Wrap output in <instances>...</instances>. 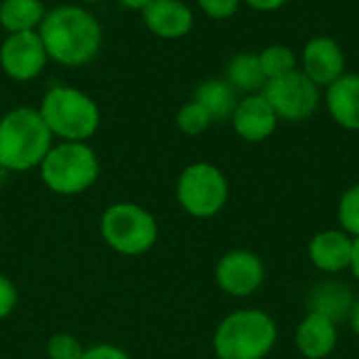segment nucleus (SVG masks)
I'll return each instance as SVG.
<instances>
[{
	"label": "nucleus",
	"instance_id": "obj_5",
	"mask_svg": "<svg viewBox=\"0 0 359 359\" xmlns=\"http://www.w3.org/2000/svg\"><path fill=\"white\" fill-rule=\"evenodd\" d=\"M42 183L59 196H78L90 189L101 172L99 158L86 141H61L44 156Z\"/></svg>",
	"mask_w": 359,
	"mask_h": 359
},
{
	"label": "nucleus",
	"instance_id": "obj_7",
	"mask_svg": "<svg viewBox=\"0 0 359 359\" xmlns=\"http://www.w3.org/2000/svg\"><path fill=\"white\" fill-rule=\"evenodd\" d=\"M177 200L187 215L210 219L219 215L229 200L227 177L215 164H189L177 179Z\"/></svg>",
	"mask_w": 359,
	"mask_h": 359
},
{
	"label": "nucleus",
	"instance_id": "obj_9",
	"mask_svg": "<svg viewBox=\"0 0 359 359\" xmlns=\"http://www.w3.org/2000/svg\"><path fill=\"white\" fill-rule=\"evenodd\" d=\"M48 53L36 32L8 34L0 46V67L15 82H27L40 76L46 67Z\"/></svg>",
	"mask_w": 359,
	"mask_h": 359
},
{
	"label": "nucleus",
	"instance_id": "obj_30",
	"mask_svg": "<svg viewBox=\"0 0 359 359\" xmlns=\"http://www.w3.org/2000/svg\"><path fill=\"white\" fill-rule=\"evenodd\" d=\"M122 6H126V8H133V11H143L151 0H118Z\"/></svg>",
	"mask_w": 359,
	"mask_h": 359
},
{
	"label": "nucleus",
	"instance_id": "obj_31",
	"mask_svg": "<svg viewBox=\"0 0 359 359\" xmlns=\"http://www.w3.org/2000/svg\"><path fill=\"white\" fill-rule=\"evenodd\" d=\"M351 328H353V332L358 334L359 339V299L353 303V309H351Z\"/></svg>",
	"mask_w": 359,
	"mask_h": 359
},
{
	"label": "nucleus",
	"instance_id": "obj_12",
	"mask_svg": "<svg viewBox=\"0 0 359 359\" xmlns=\"http://www.w3.org/2000/svg\"><path fill=\"white\" fill-rule=\"evenodd\" d=\"M303 72L318 86L328 88L345 74V53L341 44L328 36L311 38L303 48Z\"/></svg>",
	"mask_w": 359,
	"mask_h": 359
},
{
	"label": "nucleus",
	"instance_id": "obj_13",
	"mask_svg": "<svg viewBox=\"0 0 359 359\" xmlns=\"http://www.w3.org/2000/svg\"><path fill=\"white\" fill-rule=\"evenodd\" d=\"M141 17L147 29L164 40H179L194 27V11L183 0H151Z\"/></svg>",
	"mask_w": 359,
	"mask_h": 359
},
{
	"label": "nucleus",
	"instance_id": "obj_26",
	"mask_svg": "<svg viewBox=\"0 0 359 359\" xmlns=\"http://www.w3.org/2000/svg\"><path fill=\"white\" fill-rule=\"evenodd\" d=\"M17 301H19L17 286L6 276H0V320L13 313V309L17 307Z\"/></svg>",
	"mask_w": 359,
	"mask_h": 359
},
{
	"label": "nucleus",
	"instance_id": "obj_27",
	"mask_svg": "<svg viewBox=\"0 0 359 359\" xmlns=\"http://www.w3.org/2000/svg\"><path fill=\"white\" fill-rule=\"evenodd\" d=\"M80 359H130L126 351L114 347V345H95V347H88L84 349L82 358Z\"/></svg>",
	"mask_w": 359,
	"mask_h": 359
},
{
	"label": "nucleus",
	"instance_id": "obj_25",
	"mask_svg": "<svg viewBox=\"0 0 359 359\" xmlns=\"http://www.w3.org/2000/svg\"><path fill=\"white\" fill-rule=\"evenodd\" d=\"M198 4L210 19L223 21V19H231L238 13L242 0H198Z\"/></svg>",
	"mask_w": 359,
	"mask_h": 359
},
{
	"label": "nucleus",
	"instance_id": "obj_23",
	"mask_svg": "<svg viewBox=\"0 0 359 359\" xmlns=\"http://www.w3.org/2000/svg\"><path fill=\"white\" fill-rule=\"evenodd\" d=\"M337 215L341 229L351 238H359V183L343 194Z\"/></svg>",
	"mask_w": 359,
	"mask_h": 359
},
{
	"label": "nucleus",
	"instance_id": "obj_28",
	"mask_svg": "<svg viewBox=\"0 0 359 359\" xmlns=\"http://www.w3.org/2000/svg\"><path fill=\"white\" fill-rule=\"evenodd\" d=\"M242 2H246L250 8H255V11H261V13H271V11H278V8H282L288 0H242Z\"/></svg>",
	"mask_w": 359,
	"mask_h": 359
},
{
	"label": "nucleus",
	"instance_id": "obj_1",
	"mask_svg": "<svg viewBox=\"0 0 359 359\" xmlns=\"http://www.w3.org/2000/svg\"><path fill=\"white\" fill-rule=\"evenodd\" d=\"M38 34L48 59L67 67L90 63L103 42L99 19L90 11L76 4H61L46 11Z\"/></svg>",
	"mask_w": 359,
	"mask_h": 359
},
{
	"label": "nucleus",
	"instance_id": "obj_17",
	"mask_svg": "<svg viewBox=\"0 0 359 359\" xmlns=\"http://www.w3.org/2000/svg\"><path fill=\"white\" fill-rule=\"evenodd\" d=\"M194 101L200 103L212 122H223L229 120L233 116V109L238 105V97H236V88L221 78H210L204 80L196 93H194Z\"/></svg>",
	"mask_w": 359,
	"mask_h": 359
},
{
	"label": "nucleus",
	"instance_id": "obj_8",
	"mask_svg": "<svg viewBox=\"0 0 359 359\" xmlns=\"http://www.w3.org/2000/svg\"><path fill=\"white\" fill-rule=\"evenodd\" d=\"M261 93L269 101L278 118L288 122H301L311 118L322 99L320 86L303 69H294L282 78L267 80Z\"/></svg>",
	"mask_w": 359,
	"mask_h": 359
},
{
	"label": "nucleus",
	"instance_id": "obj_2",
	"mask_svg": "<svg viewBox=\"0 0 359 359\" xmlns=\"http://www.w3.org/2000/svg\"><path fill=\"white\" fill-rule=\"evenodd\" d=\"M53 147V133L34 107H17L0 120V168L25 172L42 164Z\"/></svg>",
	"mask_w": 359,
	"mask_h": 359
},
{
	"label": "nucleus",
	"instance_id": "obj_3",
	"mask_svg": "<svg viewBox=\"0 0 359 359\" xmlns=\"http://www.w3.org/2000/svg\"><path fill=\"white\" fill-rule=\"evenodd\" d=\"M276 343L278 324L261 309L229 313L212 337V349L219 359H265Z\"/></svg>",
	"mask_w": 359,
	"mask_h": 359
},
{
	"label": "nucleus",
	"instance_id": "obj_14",
	"mask_svg": "<svg viewBox=\"0 0 359 359\" xmlns=\"http://www.w3.org/2000/svg\"><path fill=\"white\" fill-rule=\"evenodd\" d=\"M339 343L337 322L320 311H309L297 326L294 345L305 359L328 358Z\"/></svg>",
	"mask_w": 359,
	"mask_h": 359
},
{
	"label": "nucleus",
	"instance_id": "obj_6",
	"mask_svg": "<svg viewBox=\"0 0 359 359\" xmlns=\"http://www.w3.org/2000/svg\"><path fill=\"white\" fill-rule=\"evenodd\" d=\"M101 236L111 250L124 257H139L154 248L158 240V223L143 206L118 202L107 206L101 215Z\"/></svg>",
	"mask_w": 359,
	"mask_h": 359
},
{
	"label": "nucleus",
	"instance_id": "obj_16",
	"mask_svg": "<svg viewBox=\"0 0 359 359\" xmlns=\"http://www.w3.org/2000/svg\"><path fill=\"white\" fill-rule=\"evenodd\" d=\"M326 105L339 126L359 130V74H343L332 82L326 90Z\"/></svg>",
	"mask_w": 359,
	"mask_h": 359
},
{
	"label": "nucleus",
	"instance_id": "obj_21",
	"mask_svg": "<svg viewBox=\"0 0 359 359\" xmlns=\"http://www.w3.org/2000/svg\"><path fill=\"white\" fill-rule=\"evenodd\" d=\"M259 61L267 80L282 78L297 69V55L286 44H269L259 53Z\"/></svg>",
	"mask_w": 359,
	"mask_h": 359
},
{
	"label": "nucleus",
	"instance_id": "obj_20",
	"mask_svg": "<svg viewBox=\"0 0 359 359\" xmlns=\"http://www.w3.org/2000/svg\"><path fill=\"white\" fill-rule=\"evenodd\" d=\"M353 303L355 301H353L349 286L339 284V282H326L313 290L309 311H320V313L328 316L332 322H339L343 316L351 313Z\"/></svg>",
	"mask_w": 359,
	"mask_h": 359
},
{
	"label": "nucleus",
	"instance_id": "obj_4",
	"mask_svg": "<svg viewBox=\"0 0 359 359\" xmlns=\"http://www.w3.org/2000/svg\"><path fill=\"white\" fill-rule=\"evenodd\" d=\"M38 111L53 137L61 141H88L101 124L95 99L72 86H53L42 97Z\"/></svg>",
	"mask_w": 359,
	"mask_h": 359
},
{
	"label": "nucleus",
	"instance_id": "obj_10",
	"mask_svg": "<svg viewBox=\"0 0 359 359\" xmlns=\"http://www.w3.org/2000/svg\"><path fill=\"white\" fill-rule=\"evenodd\" d=\"M215 280L225 294L244 299L261 288L265 280V267L255 252L231 250L219 259L215 269Z\"/></svg>",
	"mask_w": 359,
	"mask_h": 359
},
{
	"label": "nucleus",
	"instance_id": "obj_18",
	"mask_svg": "<svg viewBox=\"0 0 359 359\" xmlns=\"http://www.w3.org/2000/svg\"><path fill=\"white\" fill-rule=\"evenodd\" d=\"M46 15L42 0H2L0 2V25L8 34L36 32Z\"/></svg>",
	"mask_w": 359,
	"mask_h": 359
},
{
	"label": "nucleus",
	"instance_id": "obj_24",
	"mask_svg": "<svg viewBox=\"0 0 359 359\" xmlns=\"http://www.w3.org/2000/svg\"><path fill=\"white\" fill-rule=\"evenodd\" d=\"M84 353L82 343L72 334H55L46 343V355L48 359H80Z\"/></svg>",
	"mask_w": 359,
	"mask_h": 359
},
{
	"label": "nucleus",
	"instance_id": "obj_22",
	"mask_svg": "<svg viewBox=\"0 0 359 359\" xmlns=\"http://www.w3.org/2000/svg\"><path fill=\"white\" fill-rule=\"evenodd\" d=\"M210 124H212V120H210L208 111L194 99L177 111V126L181 133H185L189 137L202 135Z\"/></svg>",
	"mask_w": 359,
	"mask_h": 359
},
{
	"label": "nucleus",
	"instance_id": "obj_11",
	"mask_svg": "<svg viewBox=\"0 0 359 359\" xmlns=\"http://www.w3.org/2000/svg\"><path fill=\"white\" fill-rule=\"evenodd\" d=\"M278 122L280 118L269 105V101L263 97V93H255V95L240 99L231 116L233 130L244 141H250V143H261L269 139L276 133Z\"/></svg>",
	"mask_w": 359,
	"mask_h": 359
},
{
	"label": "nucleus",
	"instance_id": "obj_29",
	"mask_svg": "<svg viewBox=\"0 0 359 359\" xmlns=\"http://www.w3.org/2000/svg\"><path fill=\"white\" fill-rule=\"evenodd\" d=\"M349 269L353 271L355 280L359 282V238H353V252H351V265Z\"/></svg>",
	"mask_w": 359,
	"mask_h": 359
},
{
	"label": "nucleus",
	"instance_id": "obj_15",
	"mask_svg": "<svg viewBox=\"0 0 359 359\" xmlns=\"http://www.w3.org/2000/svg\"><path fill=\"white\" fill-rule=\"evenodd\" d=\"M353 252V238L343 229H326L311 238L309 259L316 269L324 273H341L349 269Z\"/></svg>",
	"mask_w": 359,
	"mask_h": 359
},
{
	"label": "nucleus",
	"instance_id": "obj_19",
	"mask_svg": "<svg viewBox=\"0 0 359 359\" xmlns=\"http://www.w3.org/2000/svg\"><path fill=\"white\" fill-rule=\"evenodd\" d=\"M227 82L242 93H261L267 84V78L263 74L259 55L255 53H240L227 63Z\"/></svg>",
	"mask_w": 359,
	"mask_h": 359
}]
</instances>
